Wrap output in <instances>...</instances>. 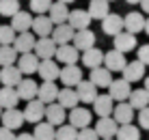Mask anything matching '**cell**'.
Masks as SVG:
<instances>
[{
	"mask_svg": "<svg viewBox=\"0 0 149 140\" xmlns=\"http://www.w3.org/2000/svg\"><path fill=\"white\" fill-rule=\"evenodd\" d=\"M108 140H112V138H108Z\"/></svg>",
	"mask_w": 149,
	"mask_h": 140,
	"instance_id": "cell-55",
	"label": "cell"
},
{
	"mask_svg": "<svg viewBox=\"0 0 149 140\" xmlns=\"http://www.w3.org/2000/svg\"><path fill=\"white\" fill-rule=\"evenodd\" d=\"M56 2H63V4H71V2H76V0H56Z\"/></svg>",
	"mask_w": 149,
	"mask_h": 140,
	"instance_id": "cell-49",
	"label": "cell"
},
{
	"mask_svg": "<svg viewBox=\"0 0 149 140\" xmlns=\"http://www.w3.org/2000/svg\"><path fill=\"white\" fill-rule=\"evenodd\" d=\"M17 136L13 134V129H7V127H0V140H15Z\"/></svg>",
	"mask_w": 149,
	"mask_h": 140,
	"instance_id": "cell-46",
	"label": "cell"
},
{
	"mask_svg": "<svg viewBox=\"0 0 149 140\" xmlns=\"http://www.w3.org/2000/svg\"><path fill=\"white\" fill-rule=\"evenodd\" d=\"M56 48H58V45L52 41V37H41V39H37V43H35V50H33V52L37 54L39 60H48V58H54Z\"/></svg>",
	"mask_w": 149,
	"mask_h": 140,
	"instance_id": "cell-4",
	"label": "cell"
},
{
	"mask_svg": "<svg viewBox=\"0 0 149 140\" xmlns=\"http://www.w3.org/2000/svg\"><path fill=\"white\" fill-rule=\"evenodd\" d=\"M138 123H141L143 129H149V106L138 112Z\"/></svg>",
	"mask_w": 149,
	"mask_h": 140,
	"instance_id": "cell-45",
	"label": "cell"
},
{
	"mask_svg": "<svg viewBox=\"0 0 149 140\" xmlns=\"http://www.w3.org/2000/svg\"><path fill=\"white\" fill-rule=\"evenodd\" d=\"M112 119H115L119 125H127V123H132V119H134V108L127 101H119L115 106V110H112Z\"/></svg>",
	"mask_w": 149,
	"mask_h": 140,
	"instance_id": "cell-23",
	"label": "cell"
},
{
	"mask_svg": "<svg viewBox=\"0 0 149 140\" xmlns=\"http://www.w3.org/2000/svg\"><path fill=\"white\" fill-rule=\"evenodd\" d=\"M112 41H115V50L123 52V54L136 50V37L132 33H127V30H123V33H119L117 37H112Z\"/></svg>",
	"mask_w": 149,
	"mask_h": 140,
	"instance_id": "cell-26",
	"label": "cell"
},
{
	"mask_svg": "<svg viewBox=\"0 0 149 140\" xmlns=\"http://www.w3.org/2000/svg\"><path fill=\"white\" fill-rule=\"evenodd\" d=\"M37 73L41 76V80H43V82H54V80H58V76H61L58 63H56L54 58L41 60V63H39V69H37Z\"/></svg>",
	"mask_w": 149,
	"mask_h": 140,
	"instance_id": "cell-9",
	"label": "cell"
},
{
	"mask_svg": "<svg viewBox=\"0 0 149 140\" xmlns=\"http://www.w3.org/2000/svg\"><path fill=\"white\" fill-rule=\"evenodd\" d=\"M127 4H141V0H125Z\"/></svg>",
	"mask_w": 149,
	"mask_h": 140,
	"instance_id": "cell-50",
	"label": "cell"
},
{
	"mask_svg": "<svg viewBox=\"0 0 149 140\" xmlns=\"http://www.w3.org/2000/svg\"><path fill=\"white\" fill-rule=\"evenodd\" d=\"M112 110H115V99L106 93V95H97L95 97V101H93V112L97 116H110L112 114Z\"/></svg>",
	"mask_w": 149,
	"mask_h": 140,
	"instance_id": "cell-16",
	"label": "cell"
},
{
	"mask_svg": "<svg viewBox=\"0 0 149 140\" xmlns=\"http://www.w3.org/2000/svg\"><path fill=\"white\" fill-rule=\"evenodd\" d=\"M78 140H102V138L97 136L93 127H84V129H78Z\"/></svg>",
	"mask_w": 149,
	"mask_h": 140,
	"instance_id": "cell-43",
	"label": "cell"
},
{
	"mask_svg": "<svg viewBox=\"0 0 149 140\" xmlns=\"http://www.w3.org/2000/svg\"><path fill=\"white\" fill-rule=\"evenodd\" d=\"M52 7V0H30V9L37 15H45Z\"/></svg>",
	"mask_w": 149,
	"mask_h": 140,
	"instance_id": "cell-42",
	"label": "cell"
},
{
	"mask_svg": "<svg viewBox=\"0 0 149 140\" xmlns=\"http://www.w3.org/2000/svg\"><path fill=\"white\" fill-rule=\"evenodd\" d=\"M74 35H76V30L71 28L69 24H58V26H54V30H52V41L56 45H65V43H71V39H74Z\"/></svg>",
	"mask_w": 149,
	"mask_h": 140,
	"instance_id": "cell-24",
	"label": "cell"
},
{
	"mask_svg": "<svg viewBox=\"0 0 149 140\" xmlns=\"http://www.w3.org/2000/svg\"><path fill=\"white\" fill-rule=\"evenodd\" d=\"M19 11V0H0V15L13 17Z\"/></svg>",
	"mask_w": 149,
	"mask_h": 140,
	"instance_id": "cell-40",
	"label": "cell"
},
{
	"mask_svg": "<svg viewBox=\"0 0 149 140\" xmlns=\"http://www.w3.org/2000/svg\"><path fill=\"white\" fill-rule=\"evenodd\" d=\"M104 65H106V69L108 71H123V67L127 65V60H125V54L119 50H110V52H106L104 54Z\"/></svg>",
	"mask_w": 149,
	"mask_h": 140,
	"instance_id": "cell-12",
	"label": "cell"
},
{
	"mask_svg": "<svg viewBox=\"0 0 149 140\" xmlns=\"http://www.w3.org/2000/svg\"><path fill=\"white\" fill-rule=\"evenodd\" d=\"M15 140H35V136H33V134H26V132H24V134H19Z\"/></svg>",
	"mask_w": 149,
	"mask_h": 140,
	"instance_id": "cell-47",
	"label": "cell"
},
{
	"mask_svg": "<svg viewBox=\"0 0 149 140\" xmlns=\"http://www.w3.org/2000/svg\"><path fill=\"white\" fill-rule=\"evenodd\" d=\"M136 60H141L143 65H149V43H145V45H141V48L136 50Z\"/></svg>",
	"mask_w": 149,
	"mask_h": 140,
	"instance_id": "cell-44",
	"label": "cell"
},
{
	"mask_svg": "<svg viewBox=\"0 0 149 140\" xmlns=\"http://www.w3.org/2000/svg\"><path fill=\"white\" fill-rule=\"evenodd\" d=\"M86 11H89L91 19H104L110 13L108 0H89V9Z\"/></svg>",
	"mask_w": 149,
	"mask_h": 140,
	"instance_id": "cell-33",
	"label": "cell"
},
{
	"mask_svg": "<svg viewBox=\"0 0 149 140\" xmlns=\"http://www.w3.org/2000/svg\"><path fill=\"white\" fill-rule=\"evenodd\" d=\"M71 43L76 45V50H78V52L91 50V48H95V33H93V30H89V28L76 30V35H74V39H71Z\"/></svg>",
	"mask_w": 149,
	"mask_h": 140,
	"instance_id": "cell-7",
	"label": "cell"
},
{
	"mask_svg": "<svg viewBox=\"0 0 149 140\" xmlns=\"http://www.w3.org/2000/svg\"><path fill=\"white\" fill-rule=\"evenodd\" d=\"M91 121H93V116H91V110L89 108H71L69 112V125H74L76 129H84V127H91Z\"/></svg>",
	"mask_w": 149,
	"mask_h": 140,
	"instance_id": "cell-2",
	"label": "cell"
},
{
	"mask_svg": "<svg viewBox=\"0 0 149 140\" xmlns=\"http://www.w3.org/2000/svg\"><path fill=\"white\" fill-rule=\"evenodd\" d=\"M76 93H78V99L82 103H93L97 97V86L91 80H82L78 86H76Z\"/></svg>",
	"mask_w": 149,
	"mask_h": 140,
	"instance_id": "cell-27",
	"label": "cell"
},
{
	"mask_svg": "<svg viewBox=\"0 0 149 140\" xmlns=\"http://www.w3.org/2000/svg\"><path fill=\"white\" fill-rule=\"evenodd\" d=\"M78 56H80V52L76 50L74 43H65V45H58V48H56L54 58L58 60V63H63V65H76Z\"/></svg>",
	"mask_w": 149,
	"mask_h": 140,
	"instance_id": "cell-10",
	"label": "cell"
},
{
	"mask_svg": "<svg viewBox=\"0 0 149 140\" xmlns=\"http://www.w3.org/2000/svg\"><path fill=\"white\" fill-rule=\"evenodd\" d=\"M0 121H2V127L7 129H19L24 125V112L17 110V108H9V110H4L2 114H0Z\"/></svg>",
	"mask_w": 149,
	"mask_h": 140,
	"instance_id": "cell-5",
	"label": "cell"
},
{
	"mask_svg": "<svg viewBox=\"0 0 149 140\" xmlns=\"http://www.w3.org/2000/svg\"><path fill=\"white\" fill-rule=\"evenodd\" d=\"M80 56H82V63H84L86 69H97V67H102V63H104V52L97 50V48L84 50Z\"/></svg>",
	"mask_w": 149,
	"mask_h": 140,
	"instance_id": "cell-31",
	"label": "cell"
},
{
	"mask_svg": "<svg viewBox=\"0 0 149 140\" xmlns=\"http://www.w3.org/2000/svg\"><path fill=\"white\" fill-rule=\"evenodd\" d=\"M130 93H132V86H130V82L123 80V78L112 80L110 86H108V95H110L115 101H125L127 97H130Z\"/></svg>",
	"mask_w": 149,
	"mask_h": 140,
	"instance_id": "cell-6",
	"label": "cell"
},
{
	"mask_svg": "<svg viewBox=\"0 0 149 140\" xmlns=\"http://www.w3.org/2000/svg\"><path fill=\"white\" fill-rule=\"evenodd\" d=\"M56 140H78V129L74 125H58L56 129Z\"/></svg>",
	"mask_w": 149,
	"mask_h": 140,
	"instance_id": "cell-39",
	"label": "cell"
},
{
	"mask_svg": "<svg viewBox=\"0 0 149 140\" xmlns=\"http://www.w3.org/2000/svg\"><path fill=\"white\" fill-rule=\"evenodd\" d=\"M117 140H141V129L132 123L127 125H119V132H117Z\"/></svg>",
	"mask_w": 149,
	"mask_h": 140,
	"instance_id": "cell-38",
	"label": "cell"
},
{
	"mask_svg": "<svg viewBox=\"0 0 149 140\" xmlns=\"http://www.w3.org/2000/svg\"><path fill=\"white\" fill-rule=\"evenodd\" d=\"M108 2H112V0H108Z\"/></svg>",
	"mask_w": 149,
	"mask_h": 140,
	"instance_id": "cell-54",
	"label": "cell"
},
{
	"mask_svg": "<svg viewBox=\"0 0 149 140\" xmlns=\"http://www.w3.org/2000/svg\"><path fill=\"white\" fill-rule=\"evenodd\" d=\"M54 30V22L50 19V15H37L33 19V33L37 37H50Z\"/></svg>",
	"mask_w": 149,
	"mask_h": 140,
	"instance_id": "cell-25",
	"label": "cell"
},
{
	"mask_svg": "<svg viewBox=\"0 0 149 140\" xmlns=\"http://www.w3.org/2000/svg\"><path fill=\"white\" fill-rule=\"evenodd\" d=\"M95 132H97V136L102 140L115 138L117 132H119V123H117L112 116H102V119H97V123H95Z\"/></svg>",
	"mask_w": 149,
	"mask_h": 140,
	"instance_id": "cell-1",
	"label": "cell"
},
{
	"mask_svg": "<svg viewBox=\"0 0 149 140\" xmlns=\"http://www.w3.org/2000/svg\"><path fill=\"white\" fill-rule=\"evenodd\" d=\"M61 82H63L65 86H78L82 82V69L78 65H65L63 69H61Z\"/></svg>",
	"mask_w": 149,
	"mask_h": 140,
	"instance_id": "cell-13",
	"label": "cell"
},
{
	"mask_svg": "<svg viewBox=\"0 0 149 140\" xmlns=\"http://www.w3.org/2000/svg\"><path fill=\"white\" fill-rule=\"evenodd\" d=\"M0 114H2V106H0Z\"/></svg>",
	"mask_w": 149,
	"mask_h": 140,
	"instance_id": "cell-53",
	"label": "cell"
},
{
	"mask_svg": "<svg viewBox=\"0 0 149 140\" xmlns=\"http://www.w3.org/2000/svg\"><path fill=\"white\" fill-rule=\"evenodd\" d=\"M35 140H56V127L52 123H37L35 125V132H33Z\"/></svg>",
	"mask_w": 149,
	"mask_h": 140,
	"instance_id": "cell-36",
	"label": "cell"
},
{
	"mask_svg": "<svg viewBox=\"0 0 149 140\" xmlns=\"http://www.w3.org/2000/svg\"><path fill=\"white\" fill-rule=\"evenodd\" d=\"M89 80L93 82L97 89H108L112 82V71H108L106 67H97V69H91Z\"/></svg>",
	"mask_w": 149,
	"mask_h": 140,
	"instance_id": "cell-28",
	"label": "cell"
},
{
	"mask_svg": "<svg viewBox=\"0 0 149 140\" xmlns=\"http://www.w3.org/2000/svg\"><path fill=\"white\" fill-rule=\"evenodd\" d=\"M123 80H127L132 84V82H138L145 78V65L141 63V60H132V63H127L125 67H123Z\"/></svg>",
	"mask_w": 149,
	"mask_h": 140,
	"instance_id": "cell-22",
	"label": "cell"
},
{
	"mask_svg": "<svg viewBox=\"0 0 149 140\" xmlns=\"http://www.w3.org/2000/svg\"><path fill=\"white\" fill-rule=\"evenodd\" d=\"M37 35H33L28 30V33H19L17 37H15L13 41V48L17 50V54H28V52H33L35 50V43H37Z\"/></svg>",
	"mask_w": 149,
	"mask_h": 140,
	"instance_id": "cell-19",
	"label": "cell"
},
{
	"mask_svg": "<svg viewBox=\"0 0 149 140\" xmlns=\"http://www.w3.org/2000/svg\"><path fill=\"white\" fill-rule=\"evenodd\" d=\"M102 30H104L108 37H117L119 33H123V17L117 13H108L104 19H102Z\"/></svg>",
	"mask_w": 149,
	"mask_h": 140,
	"instance_id": "cell-8",
	"label": "cell"
},
{
	"mask_svg": "<svg viewBox=\"0 0 149 140\" xmlns=\"http://www.w3.org/2000/svg\"><path fill=\"white\" fill-rule=\"evenodd\" d=\"M33 15H30L28 11H22L19 9L17 13L13 15V19H11V28L15 30V33H28V30H33Z\"/></svg>",
	"mask_w": 149,
	"mask_h": 140,
	"instance_id": "cell-15",
	"label": "cell"
},
{
	"mask_svg": "<svg viewBox=\"0 0 149 140\" xmlns=\"http://www.w3.org/2000/svg\"><path fill=\"white\" fill-rule=\"evenodd\" d=\"M37 99L43 101L45 106L52 103V101H56V99H58V86H56L54 82H41V86L37 91Z\"/></svg>",
	"mask_w": 149,
	"mask_h": 140,
	"instance_id": "cell-29",
	"label": "cell"
},
{
	"mask_svg": "<svg viewBox=\"0 0 149 140\" xmlns=\"http://www.w3.org/2000/svg\"><path fill=\"white\" fill-rule=\"evenodd\" d=\"M127 103H130L134 110H143V108L149 106V93L145 89H132L130 97H127Z\"/></svg>",
	"mask_w": 149,
	"mask_h": 140,
	"instance_id": "cell-34",
	"label": "cell"
},
{
	"mask_svg": "<svg viewBox=\"0 0 149 140\" xmlns=\"http://www.w3.org/2000/svg\"><path fill=\"white\" fill-rule=\"evenodd\" d=\"M50 19L54 22V26L58 24H67L69 19V4H63V2H52V7H50Z\"/></svg>",
	"mask_w": 149,
	"mask_h": 140,
	"instance_id": "cell-30",
	"label": "cell"
},
{
	"mask_svg": "<svg viewBox=\"0 0 149 140\" xmlns=\"http://www.w3.org/2000/svg\"><path fill=\"white\" fill-rule=\"evenodd\" d=\"M65 119H67V112H65V108L61 106L58 101H52V103H48V106H45V121L52 123L54 127H56V125H63Z\"/></svg>",
	"mask_w": 149,
	"mask_h": 140,
	"instance_id": "cell-14",
	"label": "cell"
},
{
	"mask_svg": "<svg viewBox=\"0 0 149 140\" xmlns=\"http://www.w3.org/2000/svg\"><path fill=\"white\" fill-rule=\"evenodd\" d=\"M145 91H147V93H149V76H147V78H145Z\"/></svg>",
	"mask_w": 149,
	"mask_h": 140,
	"instance_id": "cell-52",
	"label": "cell"
},
{
	"mask_svg": "<svg viewBox=\"0 0 149 140\" xmlns=\"http://www.w3.org/2000/svg\"><path fill=\"white\" fill-rule=\"evenodd\" d=\"M61 103V106L65 108V110H71V108H76L80 103V99H78V93H76V89H71V86H65V89H61L58 91V99H56Z\"/></svg>",
	"mask_w": 149,
	"mask_h": 140,
	"instance_id": "cell-32",
	"label": "cell"
},
{
	"mask_svg": "<svg viewBox=\"0 0 149 140\" xmlns=\"http://www.w3.org/2000/svg\"><path fill=\"white\" fill-rule=\"evenodd\" d=\"M67 24L74 30H84V28H89V24H91V15H89V11H84V9H74V11H69Z\"/></svg>",
	"mask_w": 149,
	"mask_h": 140,
	"instance_id": "cell-20",
	"label": "cell"
},
{
	"mask_svg": "<svg viewBox=\"0 0 149 140\" xmlns=\"http://www.w3.org/2000/svg\"><path fill=\"white\" fill-rule=\"evenodd\" d=\"M39 63L41 60L37 58V54L35 52H28V54H19V58H17V69L22 71V73H37V69H39Z\"/></svg>",
	"mask_w": 149,
	"mask_h": 140,
	"instance_id": "cell-17",
	"label": "cell"
},
{
	"mask_svg": "<svg viewBox=\"0 0 149 140\" xmlns=\"http://www.w3.org/2000/svg\"><path fill=\"white\" fill-rule=\"evenodd\" d=\"M145 33H147V35H149V17H147V19H145Z\"/></svg>",
	"mask_w": 149,
	"mask_h": 140,
	"instance_id": "cell-51",
	"label": "cell"
},
{
	"mask_svg": "<svg viewBox=\"0 0 149 140\" xmlns=\"http://www.w3.org/2000/svg\"><path fill=\"white\" fill-rule=\"evenodd\" d=\"M15 37H17V33L11 28V24H4V26H0V45H13V41Z\"/></svg>",
	"mask_w": 149,
	"mask_h": 140,
	"instance_id": "cell-41",
	"label": "cell"
},
{
	"mask_svg": "<svg viewBox=\"0 0 149 140\" xmlns=\"http://www.w3.org/2000/svg\"><path fill=\"white\" fill-rule=\"evenodd\" d=\"M141 7H143V11L149 15V0H141Z\"/></svg>",
	"mask_w": 149,
	"mask_h": 140,
	"instance_id": "cell-48",
	"label": "cell"
},
{
	"mask_svg": "<svg viewBox=\"0 0 149 140\" xmlns=\"http://www.w3.org/2000/svg\"><path fill=\"white\" fill-rule=\"evenodd\" d=\"M15 91H17L19 99H24V101H30V99H37V91H39V84L33 80V78H22V82H19V84L15 86Z\"/></svg>",
	"mask_w": 149,
	"mask_h": 140,
	"instance_id": "cell-11",
	"label": "cell"
},
{
	"mask_svg": "<svg viewBox=\"0 0 149 140\" xmlns=\"http://www.w3.org/2000/svg\"><path fill=\"white\" fill-rule=\"evenodd\" d=\"M19 58L17 50L13 45H0V67H7V65H15Z\"/></svg>",
	"mask_w": 149,
	"mask_h": 140,
	"instance_id": "cell-37",
	"label": "cell"
},
{
	"mask_svg": "<svg viewBox=\"0 0 149 140\" xmlns=\"http://www.w3.org/2000/svg\"><path fill=\"white\" fill-rule=\"evenodd\" d=\"M123 28H125L127 33H132V35H136V33H141V30H145V15L138 13V11L127 13L125 17H123Z\"/></svg>",
	"mask_w": 149,
	"mask_h": 140,
	"instance_id": "cell-21",
	"label": "cell"
},
{
	"mask_svg": "<svg viewBox=\"0 0 149 140\" xmlns=\"http://www.w3.org/2000/svg\"><path fill=\"white\" fill-rule=\"evenodd\" d=\"M22 71L17 69L15 65H7V67H2L0 69V82H2V86H17L19 82H22Z\"/></svg>",
	"mask_w": 149,
	"mask_h": 140,
	"instance_id": "cell-18",
	"label": "cell"
},
{
	"mask_svg": "<svg viewBox=\"0 0 149 140\" xmlns=\"http://www.w3.org/2000/svg\"><path fill=\"white\" fill-rule=\"evenodd\" d=\"M17 101H19V95H17V91H15L13 86H2V89H0V106H2L4 110L15 108Z\"/></svg>",
	"mask_w": 149,
	"mask_h": 140,
	"instance_id": "cell-35",
	"label": "cell"
},
{
	"mask_svg": "<svg viewBox=\"0 0 149 140\" xmlns=\"http://www.w3.org/2000/svg\"><path fill=\"white\" fill-rule=\"evenodd\" d=\"M24 119L28 123H41V119H45V103L39 99H30L26 101L24 108Z\"/></svg>",
	"mask_w": 149,
	"mask_h": 140,
	"instance_id": "cell-3",
	"label": "cell"
}]
</instances>
